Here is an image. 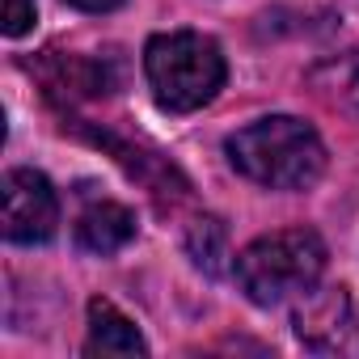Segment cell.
Wrapping results in <instances>:
<instances>
[{
    "instance_id": "obj_1",
    "label": "cell",
    "mask_w": 359,
    "mask_h": 359,
    "mask_svg": "<svg viewBox=\"0 0 359 359\" xmlns=\"http://www.w3.org/2000/svg\"><path fill=\"white\" fill-rule=\"evenodd\" d=\"M229 165L266 191H304L325 169V144L313 123L296 114H271L229 135Z\"/></svg>"
},
{
    "instance_id": "obj_2",
    "label": "cell",
    "mask_w": 359,
    "mask_h": 359,
    "mask_svg": "<svg viewBox=\"0 0 359 359\" xmlns=\"http://www.w3.org/2000/svg\"><path fill=\"white\" fill-rule=\"evenodd\" d=\"M233 275L245 300L262 309L300 300L325 275V241L313 229H283V233L258 237L233 258Z\"/></svg>"
},
{
    "instance_id": "obj_3",
    "label": "cell",
    "mask_w": 359,
    "mask_h": 359,
    "mask_svg": "<svg viewBox=\"0 0 359 359\" xmlns=\"http://www.w3.org/2000/svg\"><path fill=\"white\" fill-rule=\"evenodd\" d=\"M144 72H148L152 97L161 110L191 114L224 89L229 64H224V51L216 39L195 34V30H169V34L148 39Z\"/></svg>"
},
{
    "instance_id": "obj_4",
    "label": "cell",
    "mask_w": 359,
    "mask_h": 359,
    "mask_svg": "<svg viewBox=\"0 0 359 359\" xmlns=\"http://www.w3.org/2000/svg\"><path fill=\"white\" fill-rule=\"evenodd\" d=\"M0 203H5V237L13 245H39L55 237L60 199L39 169H9L0 182Z\"/></svg>"
},
{
    "instance_id": "obj_5",
    "label": "cell",
    "mask_w": 359,
    "mask_h": 359,
    "mask_svg": "<svg viewBox=\"0 0 359 359\" xmlns=\"http://www.w3.org/2000/svg\"><path fill=\"white\" fill-rule=\"evenodd\" d=\"M296 334L304 346L313 351H330L342 346L351 334V300L346 287H325V292H304L300 309H296Z\"/></svg>"
},
{
    "instance_id": "obj_6",
    "label": "cell",
    "mask_w": 359,
    "mask_h": 359,
    "mask_svg": "<svg viewBox=\"0 0 359 359\" xmlns=\"http://www.w3.org/2000/svg\"><path fill=\"white\" fill-rule=\"evenodd\" d=\"M135 237V212L123 203H93L76 220V245L89 254H118Z\"/></svg>"
},
{
    "instance_id": "obj_7",
    "label": "cell",
    "mask_w": 359,
    "mask_h": 359,
    "mask_svg": "<svg viewBox=\"0 0 359 359\" xmlns=\"http://www.w3.org/2000/svg\"><path fill=\"white\" fill-rule=\"evenodd\" d=\"M85 355H148V342L140 338L131 317H123L110 300H89Z\"/></svg>"
},
{
    "instance_id": "obj_8",
    "label": "cell",
    "mask_w": 359,
    "mask_h": 359,
    "mask_svg": "<svg viewBox=\"0 0 359 359\" xmlns=\"http://www.w3.org/2000/svg\"><path fill=\"white\" fill-rule=\"evenodd\" d=\"M309 85H313V93H317L325 106H334V110L359 118V51H346V55H338V60L317 64V68L309 72Z\"/></svg>"
},
{
    "instance_id": "obj_9",
    "label": "cell",
    "mask_w": 359,
    "mask_h": 359,
    "mask_svg": "<svg viewBox=\"0 0 359 359\" xmlns=\"http://www.w3.org/2000/svg\"><path fill=\"white\" fill-rule=\"evenodd\" d=\"M187 254L195 258V266L203 275H220L224 271V258H229V233L216 216H199L187 233Z\"/></svg>"
},
{
    "instance_id": "obj_10",
    "label": "cell",
    "mask_w": 359,
    "mask_h": 359,
    "mask_svg": "<svg viewBox=\"0 0 359 359\" xmlns=\"http://www.w3.org/2000/svg\"><path fill=\"white\" fill-rule=\"evenodd\" d=\"M34 13H39V0H5V34L22 39L34 26Z\"/></svg>"
},
{
    "instance_id": "obj_11",
    "label": "cell",
    "mask_w": 359,
    "mask_h": 359,
    "mask_svg": "<svg viewBox=\"0 0 359 359\" xmlns=\"http://www.w3.org/2000/svg\"><path fill=\"white\" fill-rule=\"evenodd\" d=\"M72 9H81V13H110V9H118L123 0H68Z\"/></svg>"
}]
</instances>
